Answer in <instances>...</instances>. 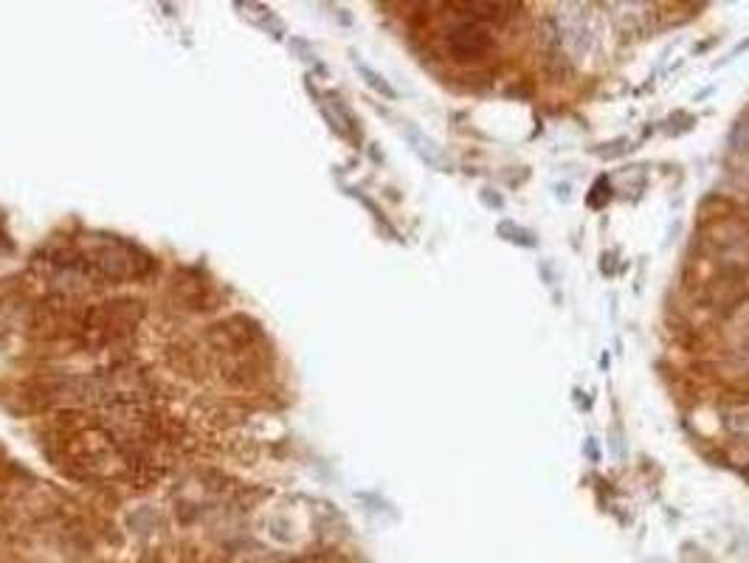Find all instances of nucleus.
Segmentation results:
<instances>
[{
	"instance_id": "obj_1",
	"label": "nucleus",
	"mask_w": 749,
	"mask_h": 563,
	"mask_svg": "<svg viewBox=\"0 0 749 563\" xmlns=\"http://www.w3.org/2000/svg\"><path fill=\"white\" fill-rule=\"evenodd\" d=\"M445 48L454 60L474 62L488 57V51L493 48V37L479 20H459L457 26H451L445 34Z\"/></svg>"
},
{
	"instance_id": "obj_2",
	"label": "nucleus",
	"mask_w": 749,
	"mask_h": 563,
	"mask_svg": "<svg viewBox=\"0 0 749 563\" xmlns=\"http://www.w3.org/2000/svg\"><path fill=\"white\" fill-rule=\"evenodd\" d=\"M299 563H316V561H299Z\"/></svg>"
}]
</instances>
